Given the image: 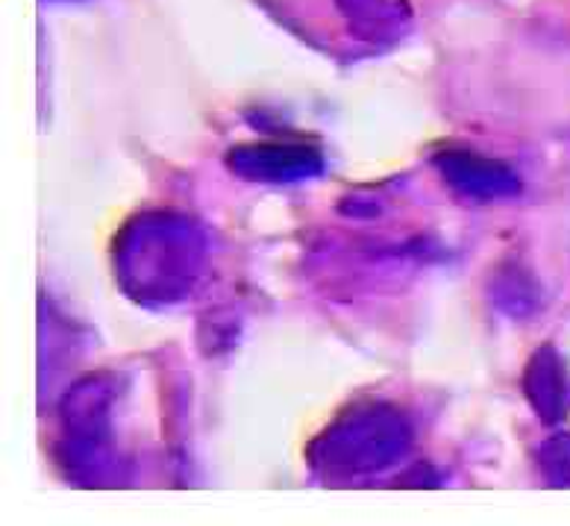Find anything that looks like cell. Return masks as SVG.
<instances>
[{
	"instance_id": "cell-1",
	"label": "cell",
	"mask_w": 570,
	"mask_h": 526,
	"mask_svg": "<svg viewBox=\"0 0 570 526\" xmlns=\"http://www.w3.org/2000/svg\"><path fill=\"white\" fill-rule=\"evenodd\" d=\"M115 274L132 300L168 306L186 300L206 267V235L177 212H141L115 242Z\"/></svg>"
},
{
	"instance_id": "cell-2",
	"label": "cell",
	"mask_w": 570,
	"mask_h": 526,
	"mask_svg": "<svg viewBox=\"0 0 570 526\" xmlns=\"http://www.w3.org/2000/svg\"><path fill=\"white\" fill-rule=\"evenodd\" d=\"M412 423L389 403H365L338 415L309 447L312 468L324 479H362L394 468L412 447Z\"/></svg>"
},
{
	"instance_id": "cell-3",
	"label": "cell",
	"mask_w": 570,
	"mask_h": 526,
	"mask_svg": "<svg viewBox=\"0 0 570 526\" xmlns=\"http://www.w3.org/2000/svg\"><path fill=\"white\" fill-rule=\"evenodd\" d=\"M112 382L107 373L80 380L62 400L66 423V468L80 483H98L109 461V412Z\"/></svg>"
},
{
	"instance_id": "cell-4",
	"label": "cell",
	"mask_w": 570,
	"mask_h": 526,
	"mask_svg": "<svg viewBox=\"0 0 570 526\" xmlns=\"http://www.w3.org/2000/svg\"><path fill=\"white\" fill-rule=\"evenodd\" d=\"M227 165L250 183H303L324 174V154L303 142H250L233 147Z\"/></svg>"
},
{
	"instance_id": "cell-5",
	"label": "cell",
	"mask_w": 570,
	"mask_h": 526,
	"mask_svg": "<svg viewBox=\"0 0 570 526\" xmlns=\"http://www.w3.org/2000/svg\"><path fill=\"white\" fill-rule=\"evenodd\" d=\"M432 163L456 195L471 201L491 203L521 195V177L491 156L471 154V150H441Z\"/></svg>"
},
{
	"instance_id": "cell-6",
	"label": "cell",
	"mask_w": 570,
	"mask_h": 526,
	"mask_svg": "<svg viewBox=\"0 0 570 526\" xmlns=\"http://www.w3.org/2000/svg\"><path fill=\"white\" fill-rule=\"evenodd\" d=\"M523 391L544 423H559L570 412V373L553 344H541L527 362Z\"/></svg>"
},
{
	"instance_id": "cell-7",
	"label": "cell",
	"mask_w": 570,
	"mask_h": 526,
	"mask_svg": "<svg viewBox=\"0 0 570 526\" xmlns=\"http://www.w3.org/2000/svg\"><path fill=\"white\" fill-rule=\"evenodd\" d=\"M338 9L362 39H394L409 18L406 9H397L394 0H338Z\"/></svg>"
},
{
	"instance_id": "cell-8",
	"label": "cell",
	"mask_w": 570,
	"mask_h": 526,
	"mask_svg": "<svg viewBox=\"0 0 570 526\" xmlns=\"http://www.w3.org/2000/svg\"><path fill=\"white\" fill-rule=\"evenodd\" d=\"M491 294H494V303L503 309L505 315L523 318L535 312L538 303H541V292H538L535 280H532L527 271L509 265L505 274H500L491 285Z\"/></svg>"
},
{
	"instance_id": "cell-9",
	"label": "cell",
	"mask_w": 570,
	"mask_h": 526,
	"mask_svg": "<svg viewBox=\"0 0 570 526\" xmlns=\"http://www.w3.org/2000/svg\"><path fill=\"white\" fill-rule=\"evenodd\" d=\"M538 468L550 486L570 488V432H559L538 447Z\"/></svg>"
}]
</instances>
